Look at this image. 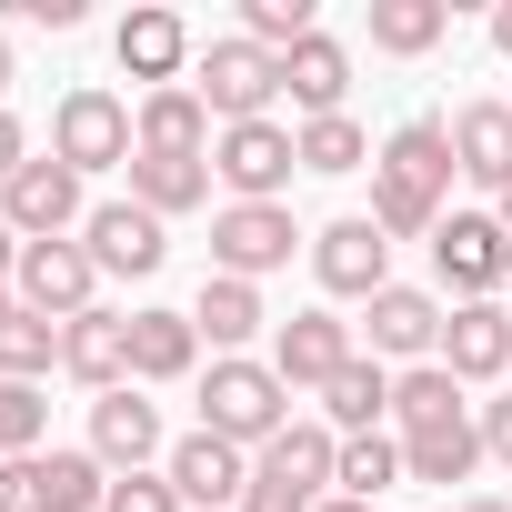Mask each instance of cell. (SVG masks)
Returning a JSON list of instances; mask_svg holds the SVG:
<instances>
[{
  "label": "cell",
  "instance_id": "obj_17",
  "mask_svg": "<svg viewBox=\"0 0 512 512\" xmlns=\"http://www.w3.org/2000/svg\"><path fill=\"white\" fill-rule=\"evenodd\" d=\"M442 372L472 392V382H512V312L502 302H452L442 322Z\"/></svg>",
  "mask_w": 512,
  "mask_h": 512
},
{
  "label": "cell",
  "instance_id": "obj_37",
  "mask_svg": "<svg viewBox=\"0 0 512 512\" xmlns=\"http://www.w3.org/2000/svg\"><path fill=\"white\" fill-rule=\"evenodd\" d=\"M101 512H181V492H171V472H121Z\"/></svg>",
  "mask_w": 512,
  "mask_h": 512
},
{
  "label": "cell",
  "instance_id": "obj_35",
  "mask_svg": "<svg viewBox=\"0 0 512 512\" xmlns=\"http://www.w3.org/2000/svg\"><path fill=\"white\" fill-rule=\"evenodd\" d=\"M322 21H312V0H241V41H262L272 61L292 51V41H312Z\"/></svg>",
  "mask_w": 512,
  "mask_h": 512
},
{
  "label": "cell",
  "instance_id": "obj_29",
  "mask_svg": "<svg viewBox=\"0 0 512 512\" xmlns=\"http://www.w3.org/2000/svg\"><path fill=\"white\" fill-rule=\"evenodd\" d=\"M251 462H272V472H292L302 492H332V462H342V432H332V422H292L282 442H262Z\"/></svg>",
  "mask_w": 512,
  "mask_h": 512
},
{
  "label": "cell",
  "instance_id": "obj_27",
  "mask_svg": "<svg viewBox=\"0 0 512 512\" xmlns=\"http://www.w3.org/2000/svg\"><path fill=\"white\" fill-rule=\"evenodd\" d=\"M472 462H482V422L402 432V482H472Z\"/></svg>",
  "mask_w": 512,
  "mask_h": 512
},
{
  "label": "cell",
  "instance_id": "obj_4",
  "mask_svg": "<svg viewBox=\"0 0 512 512\" xmlns=\"http://www.w3.org/2000/svg\"><path fill=\"white\" fill-rule=\"evenodd\" d=\"M292 251H302L292 201H221V211H211V272H231V282L292 272Z\"/></svg>",
  "mask_w": 512,
  "mask_h": 512
},
{
  "label": "cell",
  "instance_id": "obj_2",
  "mask_svg": "<svg viewBox=\"0 0 512 512\" xmlns=\"http://www.w3.org/2000/svg\"><path fill=\"white\" fill-rule=\"evenodd\" d=\"M201 432H221V442H241V452L282 442V432H292V382H282L272 362H251V352L211 362V372H201Z\"/></svg>",
  "mask_w": 512,
  "mask_h": 512
},
{
  "label": "cell",
  "instance_id": "obj_42",
  "mask_svg": "<svg viewBox=\"0 0 512 512\" xmlns=\"http://www.w3.org/2000/svg\"><path fill=\"white\" fill-rule=\"evenodd\" d=\"M492 51L512 61V0H502V11H492Z\"/></svg>",
  "mask_w": 512,
  "mask_h": 512
},
{
  "label": "cell",
  "instance_id": "obj_3",
  "mask_svg": "<svg viewBox=\"0 0 512 512\" xmlns=\"http://www.w3.org/2000/svg\"><path fill=\"white\" fill-rule=\"evenodd\" d=\"M131 151H141V131H131V101L121 91L81 81V91L51 101V161H71L81 181L91 171H131Z\"/></svg>",
  "mask_w": 512,
  "mask_h": 512
},
{
  "label": "cell",
  "instance_id": "obj_12",
  "mask_svg": "<svg viewBox=\"0 0 512 512\" xmlns=\"http://www.w3.org/2000/svg\"><path fill=\"white\" fill-rule=\"evenodd\" d=\"M442 292H422V282H392V292H372L362 302V332H372V362H442Z\"/></svg>",
  "mask_w": 512,
  "mask_h": 512
},
{
  "label": "cell",
  "instance_id": "obj_31",
  "mask_svg": "<svg viewBox=\"0 0 512 512\" xmlns=\"http://www.w3.org/2000/svg\"><path fill=\"white\" fill-rule=\"evenodd\" d=\"M392 482H402V432H352L342 462H332V492L372 502V492H392Z\"/></svg>",
  "mask_w": 512,
  "mask_h": 512
},
{
  "label": "cell",
  "instance_id": "obj_36",
  "mask_svg": "<svg viewBox=\"0 0 512 512\" xmlns=\"http://www.w3.org/2000/svg\"><path fill=\"white\" fill-rule=\"evenodd\" d=\"M322 492H302L292 472H272V462H251V482H241V512H312Z\"/></svg>",
  "mask_w": 512,
  "mask_h": 512
},
{
  "label": "cell",
  "instance_id": "obj_6",
  "mask_svg": "<svg viewBox=\"0 0 512 512\" xmlns=\"http://www.w3.org/2000/svg\"><path fill=\"white\" fill-rule=\"evenodd\" d=\"M432 272H442L452 302H502V282H512V231H502L492 211H442Z\"/></svg>",
  "mask_w": 512,
  "mask_h": 512
},
{
  "label": "cell",
  "instance_id": "obj_46",
  "mask_svg": "<svg viewBox=\"0 0 512 512\" xmlns=\"http://www.w3.org/2000/svg\"><path fill=\"white\" fill-rule=\"evenodd\" d=\"M492 221H502V231H512V191H502V211H492Z\"/></svg>",
  "mask_w": 512,
  "mask_h": 512
},
{
  "label": "cell",
  "instance_id": "obj_47",
  "mask_svg": "<svg viewBox=\"0 0 512 512\" xmlns=\"http://www.w3.org/2000/svg\"><path fill=\"white\" fill-rule=\"evenodd\" d=\"M11 312H21V302H11V292H0V322H11Z\"/></svg>",
  "mask_w": 512,
  "mask_h": 512
},
{
  "label": "cell",
  "instance_id": "obj_24",
  "mask_svg": "<svg viewBox=\"0 0 512 512\" xmlns=\"http://www.w3.org/2000/svg\"><path fill=\"white\" fill-rule=\"evenodd\" d=\"M201 372V332H191V312H131V382H191Z\"/></svg>",
  "mask_w": 512,
  "mask_h": 512
},
{
  "label": "cell",
  "instance_id": "obj_34",
  "mask_svg": "<svg viewBox=\"0 0 512 512\" xmlns=\"http://www.w3.org/2000/svg\"><path fill=\"white\" fill-rule=\"evenodd\" d=\"M51 442V392L41 382H0V462H31Z\"/></svg>",
  "mask_w": 512,
  "mask_h": 512
},
{
  "label": "cell",
  "instance_id": "obj_44",
  "mask_svg": "<svg viewBox=\"0 0 512 512\" xmlns=\"http://www.w3.org/2000/svg\"><path fill=\"white\" fill-rule=\"evenodd\" d=\"M312 512H372V502H352V492H322V502H312Z\"/></svg>",
  "mask_w": 512,
  "mask_h": 512
},
{
  "label": "cell",
  "instance_id": "obj_13",
  "mask_svg": "<svg viewBox=\"0 0 512 512\" xmlns=\"http://www.w3.org/2000/svg\"><path fill=\"white\" fill-rule=\"evenodd\" d=\"M91 452H101L111 472H161V462H171V432H161V402H141V382L101 392V402H91Z\"/></svg>",
  "mask_w": 512,
  "mask_h": 512
},
{
  "label": "cell",
  "instance_id": "obj_22",
  "mask_svg": "<svg viewBox=\"0 0 512 512\" xmlns=\"http://www.w3.org/2000/svg\"><path fill=\"white\" fill-rule=\"evenodd\" d=\"M131 201L161 211V221L201 211L211 201V151H131Z\"/></svg>",
  "mask_w": 512,
  "mask_h": 512
},
{
  "label": "cell",
  "instance_id": "obj_43",
  "mask_svg": "<svg viewBox=\"0 0 512 512\" xmlns=\"http://www.w3.org/2000/svg\"><path fill=\"white\" fill-rule=\"evenodd\" d=\"M452 512H512V502H502V492H462Z\"/></svg>",
  "mask_w": 512,
  "mask_h": 512
},
{
  "label": "cell",
  "instance_id": "obj_32",
  "mask_svg": "<svg viewBox=\"0 0 512 512\" xmlns=\"http://www.w3.org/2000/svg\"><path fill=\"white\" fill-rule=\"evenodd\" d=\"M51 372H61V322L11 312L0 322V382H51Z\"/></svg>",
  "mask_w": 512,
  "mask_h": 512
},
{
  "label": "cell",
  "instance_id": "obj_25",
  "mask_svg": "<svg viewBox=\"0 0 512 512\" xmlns=\"http://www.w3.org/2000/svg\"><path fill=\"white\" fill-rule=\"evenodd\" d=\"M322 422H332L342 442H352V432H382V422H392V372H382L372 352H352V362L322 382Z\"/></svg>",
  "mask_w": 512,
  "mask_h": 512
},
{
  "label": "cell",
  "instance_id": "obj_33",
  "mask_svg": "<svg viewBox=\"0 0 512 512\" xmlns=\"http://www.w3.org/2000/svg\"><path fill=\"white\" fill-rule=\"evenodd\" d=\"M292 141H302V171H322V181H342V171H362V161H372V141H362V121H352V111L302 121Z\"/></svg>",
  "mask_w": 512,
  "mask_h": 512
},
{
  "label": "cell",
  "instance_id": "obj_18",
  "mask_svg": "<svg viewBox=\"0 0 512 512\" xmlns=\"http://www.w3.org/2000/svg\"><path fill=\"white\" fill-rule=\"evenodd\" d=\"M191 332L211 342V362L251 352V342L272 332V302H262V282H231V272H201V302H191Z\"/></svg>",
  "mask_w": 512,
  "mask_h": 512
},
{
  "label": "cell",
  "instance_id": "obj_41",
  "mask_svg": "<svg viewBox=\"0 0 512 512\" xmlns=\"http://www.w3.org/2000/svg\"><path fill=\"white\" fill-rule=\"evenodd\" d=\"M21 251H31V241H21L11 221H0V292H11V282H21Z\"/></svg>",
  "mask_w": 512,
  "mask_h": 512
},
{
  "label": "cell",
  "instance_id": "obj_40",
  "mask_svg": "<svg viewBox=\"0 0 512 512\" xmlns=\"http://www.w3.org/2000/svg\"><path fill=\"white\" fill-rule=\"evenodd\" d=\"M21 161H31V131H21V111H0V191H11Z\"/></svg>",
  "mask_w": 512,
  "mask_h": 512
},
{
  "label": "cell",
  "instance_id": "obj_39",
  "mask_svg": "<svg viewBox=\"0 0 512 512\" xmlns=\"http://www.w3.org/2000/svg\"><path fill=\"white\" fill-rule=\"evenodd\" d=\"M472 422H482V462H502V472H512V392H502V402H482Z\"/></svg>",
  "mask_w": 512,
  "mask_h": 512
},
{
  "label": "cell",
  "instance_id": "obj_23",
  "mask_svg": "<svg viewBox=\"0 0 512 512\" xmlns=\"http://www.w3.org/2000/svg\"><path fill=\"white\" fill-rule=\"evenodd\" d=\"M131 131H141V151H211V141H221V121H211V101H201L191 81H171V91H141Z\"/></svg>",
  "mask_w": 512,
  "mask_h": 512
},
{
  "label": "cell",
  "instance_id": "obj_28",
  "mask_svg": "<svg viewBox=\"0 0 512 512\" xmlns=\"http://www.w3.org/2000/svg\"><path fill=\"white\" fill-rule=\"evenodd\" d=\"M442 31H452V0H372V51H392V61L442 51Z\"/></svg>",
  "mask_w": 512,
  "mask_h": 512
},
{
  "label": "cell",
  "instance_id": "obj_21",
  "mask_svg": "<svg viewBox=\"0 0 512 512\" xmlns=\"http://www.w3.org/2000/svg\"><path fill=\"white\" fill-rule=\"evenodd\" d=\"M452 161H462V181H482L502 201L512 191V101H462L452 111Z\"/></svg>",
  "mask_w": 512,
  "mask_h": 512
},
{
  "label": "cell",
  "instance_id": "obj_8",
  "mask_svg": "<svg viewBox=\"0 0 512 512\" xmlns=\"http://www.w3.org/2000/svg\"><path fill=\"white\" fill-rule=\"evenodd\" d=\"M292 171H302V141H292L282 121H231V131L211 141V181H221L231 201H282Z\"/></svg>",
  "mask_w": 512,
  "mask_h": 512
},
{
  "label": "cell",
  "instance_id": "obj_15",
  "mask_svg": "<svg viewBox=\"0 0 512 512\" xmlns=\"http://www.w3.org/2000/svg\"><path fill=\"white\" fill-rule=\"evenodd\" d=\"M352 352H362V342H352V322H342V312H292V322H272V352H262V362H272L292 392H322Z\"/></svg>",
  "mask_w": 512,
  "mask_h": 512
},
{
  "label": "cell",
  "instance_id": "obj_26",
  "mask_svg": "<svg viewBox=\"0 0 512 512\" xmlns=\"http://www.w3.org/2000/svg\"><path fill=\"white\" fill-rule=\"evenodd\" d=\"M442 422H472L462 382H452L442 362H412V372H392V432H442Z\"/></svg>",
  "mask_w": 512,
  "mask_h": 512
},
{
  "label": "cell",
  "instance_id": "obj_20",
  "mask_svg": "<svg viewBox=\"0 0 512 512\" xmlns=\"http://www.w3.org/2000/svg\"><path fill=\"white\" fill-rule=\"evenodd\" d=\"M282 91H292V111H302V121H332V111L352 101V51H342L332 31L292 41V51H282Z\"/></svg>",
  "mask_w": 512,
  "mask_h": 512
},
{
  "label": "cell",
  "instance_id": "obj_1",
  "mask_svg": "<svg viewBox=\"0 0 512 512\" xmlns=\"http://www.w3.org/2000/svg\"><path fill=\"white\" fill-rule=\"evenodd\" d=\"M452 181H462V161H452V121L412 111V121L372 151V231H382V241H432Z\"/></svg>",
  "mask_w": 512,
  "mask_h": 512
},
{
  "label": "cell",
  "instance_id": "obj_11",
  "mask_svg": "<svg viewBox=\"0 0 512 512\" xmlns=\"http://www.w3.org/2000/svg\"><path fill=\"white\" fill-rule=\"evenodd\" d=\"M91 292H101V262H91L81 241H31V251H21V282H11L21 312H41V322H81V312H101Z\"/></svg>",
  "mask_w": 512,
  "mask_h": 512
},
{
  "label": "cell",
  "instance_id": "obj_30",
  "mask_svg": "<svg viewBox=\"0 0 512 512\" xmlns=\"http://www.w3.org/2000/svg\"><path fill=\"white\" fill-rule=\"evenodd\" d=\"M111 482H121V472H111L91 442H81V452H41V492H51V512H101Z\"/></svg>",
  "mask_w": 512,
  "mask_h": 512
},
{
  "label": "cell",
  "instance_id": "obj_19",
  "mask_svg": "<svg viewBox=\"0 0 512 512\" xmlns=\"http://www.w3.org/2000/svg\"><path fill=\"white\" fill-rule=\"evenodd\" d=\"M61 372L101 402V392H121L131 382V312H81V322H61Z\"/></svg>",
  "mask_w": 512,
  "mask_h": 512
},
{
  "label": "cell",
  "instance_id": "obj_10",
  "mask_svg": "<svg viewBox=\"0 0 512 512\" xmlns=\"http://www.w3.org/2000/svg\"><path fill=\"white\" fill-rule=\"evenodd\" d=\"M312 282H322L332 302H372V292H392V241L372 231V211H342L332 231H312Z\"/></svg>",
  "mask_w": 512,
  "mask_h": 512
},
{
  "label": "cell",
  "instance_id": "obj_38",
  "mask_svg": "<svg viewBox=\"0 0 512 512\" xmlns=\"http://www.w3.org/2000/svg\"><path fill=\"white\" fill-rule=\"evenodd\" d=\"M0 512H51V492H41V452H31V462H0Z\"/></svg>",
  "mask_w": 512,
  "mask_h": 512
},
{
  "label": "cell",
  "instance_id": "obj_14",
  "mask_svg": "<svg viewBox=\"0 0 512 512\" xmlns=\"http://www.w3.org/2000/svg\"><path fill=\"white\" fill-rule=\"evenodd\" d=\"M161 472H171L181 512H241V482H251V452H241V442H221V432H181Z\"/></svg>",
  "mask_w": 512,
  "mask_h": 512
},
{
  "label": "cell",
  "instance_id": "obj_9",
  "mask_svg": "<svg viewBox=\"0 0 512 512\" xmlns=\"http://www.w3.org/2000/svg\"><path fill=\"white\" fill-rule=\"evenodd\" d=\"M81 251H91L111 282H151V272L171 262V221H161V211H141V201H91Z\"/></svg>",
  "mask_w": 512,
  "mask_h": 512
},
{
  "label": "cell",
  "instance_id": "obj_5",
  "mask_svg": "<svg viewBox=\"0 0 512 512\" xmlns=\"http://www.w3.org/2000/svg\"><path fill=\"white\" fill-rule=\"evenodd\" d=\"M191 91L211 101V121L231 131V121H272V101H282V61L262 51V41H211L201 61H191Z\"/></svg>",
  "mask_w": 512,
  "mask_h": 512
},
{
  "label": "cell",
  "instance_id": "obj_16",
  "mask_svg": "<svg viewBox=\"0 0 512 512\" xmlns=\"http://www.w3.org/2000/svg\"><path fill=\"white\" fill-rule=\"evenodd\" d=\"M111 51H121V71L141 81V91H171V81H191V21L181 11H161V0H151V11H131L121 31H111Z\"/></svg>",
  "mask_w": 512,
  "mask_h": 512
},
{
  "label": "cell",
  "instance_id": "obj_7",
  "mask_svg": "<svg viewBox=\"0 0 512 512\" xmlns=\"http://www.w3.org/2000/svg\"><path fill=\"white\" fill-rule=\"evenodd\" d=\"M0 221H11L21 241H81V221H91L81 171H71V161H51V151H31V161L11 171V191H0Z\"/></svg>",
  "mask_w": 512,
  "mask_h": 512
},
{
  "label": "cell",
  "instance_id": "obj_45",
  "mask_svg": "<svg viewBox=\"0 0 512 512\" xmlns=\"http://www.w3.org/2000/svg\"><path fill=\"white\" fill-rule=\"evenodd\" d=\"M0 111H11V41H0Z\"/></svg>",
  "mask_w": 512,
  "mask_h": 512
}]
</instances>
